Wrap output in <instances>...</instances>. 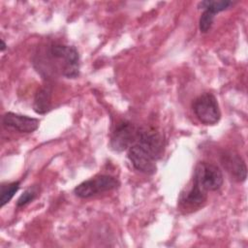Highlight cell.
Instances as JSON below:
<instances>
[{"label":"cell","mask_w":248,"mask_h":248,"mask_svg":"<svg viewBox=\"0 0 248 248\" xmlns=\"http://www.w3.org/2000/svg\"><path fill=\"white\" fill-rule=\"evenodd\" d=\"M46 58L65 78H75L79 75V55L75 46L54 43L48 46Z\"/></svg>","instance_id":"cell-1"},{"label":"cell","mask_w":248,"mask_h":248,"mask_svg":"<svg viewBox=\"0 0 248 248\" xmlns=\"http://www.w3.org/2000/svg\"><path fill=\"white\" fill-rule=\"evenodd\" d=\"M193 111L197 118L204 125H214L221 118V111L216 97L205 92L193 102Z\"/></svg>","instance_id":"cell-2"},{"label":"cell","mask_w":248,"mask_h":248,"mask_svg":"<svg viewBox=\"0 0 248 248\" xmlns=\"http://www.w3.org/2000/svg\"><path fill=\"white\" fill-rule=\"evenodd\" d=\"M119 185L120 183L115 177L108 174H100L79 183L74 189V193L78 198L87 199L100 193L114 190Z\"/></svg>","instance_id":"cell-3"},{"label":"cell","mask_w":248,"mask_h":248,"mask_svg":"<svg viewBox=\"0 0 248 248\" xmlns=\"http://www.w3.org/2000/svg\"><path fill=\"white\" fill-rule=\"evenodd\" d=\"M193 180L205 191H217L224 182L221 169L212 163L200 162L196 166Z\"/></svg>","instance_id":"cell-4"},{"label":"cell","mask_w":248,"mask_h":248,"mask_svg":"<svg viewBox=\"0 0 248 248\" xmlns=\"http://www.w3.org/2000/svg\"><path fill=\"white\" fill-rule=\"evenodd\" d=\"M139 130L129 121H121L117 124L110 139V146L114 151L129 149L137 140Z\"/></svg>","instance_id":"cell-5"},{"label":"cell","mask_w":248,"mask_h":248,"mask_svg":"<svg viewBox=\"0 0 248 248\" xmlns=\"http://www.w3.org/2000/svg\"><path fill=\"white\" fill-rule=\"evenodd\" d=\"M128 158L137 170L146 174H153L156 172L157 160L137 142L129 147Z\"/></svg>","instance_id":"cell-6"},{"label":"cell","mask_w":248,"mask_h":248,"mask_svg":"<svg viewBox=\"0 0 248 248\" xmlns=\"http://www.w3.org/2000/svg\"><path fill=\"white\" fill-rule=\"evenodd\" d=\"M136 142L145 149L150 155L158 160L164 151V140L163 137L154 130L142 129L139 130Z\"/></svg>","instance_id":"cell-7"},{"label":"cell","mask_w":248,"mask_h":248,"mask_svg":"<svg viewBox=\"0 0 248 248\" xmlns=\"http://www.w3.org/2000/svg\"><path fill=\"white\" fill-rule=\"evenodd\" d=\"M206 198L207 191L202 189L196 181L193 180L192 185L186 189V192L180 195L179 205L186 212L194 211L202 206Z\"/></svg>","instance_id":"cell-8"},{"label":"cell","mask_w":248,"mask_h":248,"mask_svg":"<svg viewBox=\"0 0 248 248\" xmlns=\"http://www.w3.org/2000/svg\"><path fill=\"white\" fill-rule=\"evenodd\" d=\"M3 125L20 133H33L39 128V119L15 112H7L2 118Z\"/></svg>","instance_id":"cell-9"},{"label":"cell","mask_w":248,"mask_h":248,"mask_svg":"<svg viewBox=\"0 0 248 248\" xmlns=\"http://www.w3.org/2000/svg\"><path fill=\"white\" fill-rule=\"evenodd\" d=\"M221 164L235 181L242 182L246 179L247 168L240 155L234 152H225L221 156Z\"/></svg>","instance_id":"cell-10"},{"label":"cell","mask_w":248,"mask_h":248,"mask_svg":"<svg viewBox=\"0 0 248 248\" xmlns=\"http://www.w3.org/2000/svg\"><path fill=\"white\" fill-rule=\"evenodd\" d=\"M51 89L49 86H43L38 89L34 98V110L39 114H45L50 109Z\"/></svg>","instance_id":"cell-11"},{"label":"cell","mask_w":248,"mask_h":248,"mask_svg":"<svg viewBox=\"0 0 248 248\" xmlns=\"http://www.w3.org/2000/svg\"><path fill=\"white\" fill-rule=\"evenodd\" d=\"M232 4V1L228 0H205L199 3V9L208 10L214 15L227 10Z\"/></svg>","instance_id":"cell-12"},{"label":"cell","mask_w":248,"mask_h":248,"mask_svg":"<svg viewBox=\"0 0 248 248\" xmlns=\"http://www.w3.org/2000/svg\"><path fill=\"white\" fill-rule=\"evenodd\" d=\"M20 182L19 181H14L7 184L1 185V191H0V202L1 206L3 207L5 204H7L15 196V194L19 189Z\"/></svg>","instance_id":"cell-13"},{"label":"cell","mask_w":248,"mask_h":248,"mask_svg":"<svg viewBox=\"0 0 248 248\" xmlns=\"http://www.w3.org/2000/svg\"><path fill=\"white\" fill-rule=\"evenodd\" d=\"M214 16H215V15L213 13H211L210 11L203 10V12L200 17V21H199V27H200L201 32L206 33L209 31V29L212 26Z\"/></svg>","instance_id":"cell-14"},{"label":"cell","mask_w":248,"mask_h":248,"mask_svg":"<svg viewBox=\"0 0 248 248\" xmlns=\"http://www.w3.org/2000/svg\"><path fill=\"white\" fill-rule=\"evenodd\" d=\"M38 195V190L36 187H29L28 189H26L18 198L17 202H16V205L18 207L26 205L27 203L31 202Z\"/></svg>","instance_id":"cell-15"},{"label":"cell","mask_w":248,"mask_h":248,"mask_svg":"<svg viewBox=\"0 0 248 248\" xmlns=\"http://www.w3.org/2000/svg\"><path fill=\"white\" fill-rule=\"evenodd\" d=\"M6 43L3 41V40H1V47H0V49H1V51H4L5 50V48H6Z\"/></svg>","instance_id":"cell-16"}]
</instances>
